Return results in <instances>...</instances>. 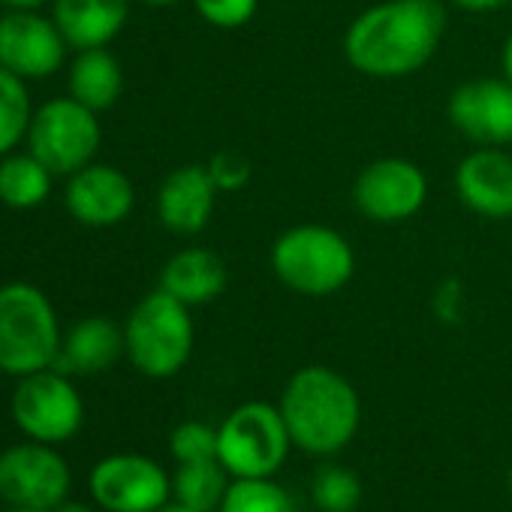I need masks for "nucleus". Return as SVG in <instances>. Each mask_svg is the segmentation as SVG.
Here are the masks:
<instances>
[{"label": "nucleus", "mask_w": 512, "mask_h": 512, "mask_svg": "<svg viewBox=\"0 0 512 512\" xmlns=\"http://www.w3.org/2000/svg\"><path fill=\"white\" fill-rule=\"evenodd\" d=\"M124 344L127 359L139 374L151 380L175 377L190 362L196 344L190 308L157 287L130 311L124 323Z\"/></svg>", "instance_id": "39448f33"}, {"label": "nucleus", "mask_w": 512, "mask_h": 512, "mask_svg": "<svg viewBox=\"0 0 512 512\" xmlns=\"http://www.w3.org/2000/svg\"><path fill=\"white\" fill-rule=\"evenodd\" d=\"M275 278L305 299L341 293L356 275V250L344 232L326 223H296L272 244Z\"/></svg>", "instance_id": "7ed1b4c3"}, {"label": "nucleus", "mask_w": 512, "mask_h": 512, "mask_svg": "<svg viewBox=\"0 0 512 512\" xmlns=\"http://www.w3.org/2000/svg\"><path fill=\"white\" fill-rule=\"evenodd\" d=\"M217 512H296V503L272 476H260L235 479Z\"/></svg>", "instance_id": "b1692460"}, {"label": "nucleus", "mask_w": 512, "mask_h": 512, "mask_svg": "<svg viewBox=\"0 0 512 512\" xmlns=\"http://www.w3.org/2000/svg\"><path fill=\"white\" fill-rule=\"evenodd\" d=\"M70 97L82 106L94 109L97 115L112 109L124 94V70L118 58L106 49H85L73 58L67 73Z\"/></svg>", "instance_id": "aec40b11"}, {"label": "nucleus", "mask_w": 512, "mask_h": 512, "mask_svg": "<svg viewBox=\"0 0 512 512\" xmlns=\"http://www.w3.org/2000/svg\"><path fill=\"white\" fill-rule=\"evenodd\" d=\"M190 4L199 19L217 31H238L260 10V0H190Z\"/></svg>", "instance_id": "bb28decb"}, {"label": "nucleus", "mask_w": 512, "mask_h": 512, "mask_svg": "<svg viewBox=\"0 0 512 512\" xmlns=\"http://www.w3.org/2000/svg\"><path fill=\"white\" fill-rule=\"evenodd\" d=\"M169 449L178 464L217 458V428L205 422H181L169 437Z\"/></svg>", "instance_id": "a878e982"}, {"label": "nucleus", "mask_w": 512, "mask_h": 512, "mask_svg": "<svg viewBox=\"0 0 512 512\" xmlns=\"http://www.w3.org/2000/svg\"><path fill=\"white\" fill-rule=\"evenodd\" d=\"M500 76L512 85V34L506 37L503 52H500Z\"/></svg>", "instance_id": "7c9ffc66"}, {"label": "nucleus", "mask_w": 512, "mask_h": 512, "mask_svg": "<svg viewBox=\"0 0 512 512\" xmlns=\"http://www.w3.org/2000/svg\"><path fill=\"white\" fill-rule=\"evenodd\" d=\"M455 196L485 220L512 217V154L503 148H473L452 175Z\"/></svg>", "instance_id": "2eb2a0df"}, {"label": "nucleus", "mask_w": 512, "mask_h": 512, "mask_svg": "<svg viewBox=\"0 0 512 512\" xmlns=\"http://www.w3.org/2000/svg\"><path fill=\"white\" fill-rule=\"evenodd\" d=\"M64 335L52 299L28 284L0 287V374L28 377L55 365Z\"/></svg>", "instance_id": "20e7f679"}, {"label": "nucleus", "mask_w": 512, "mask_h": 512, "mask_svg": "<svg viewBox=\"0 0 512 512\" xmlns=\"http://www.w3.org/2000/svg\"><path fill=\"white\" fill-rule=\"evenodd\" d=\"M121 356H127L124 344V326H118L109 317H85L79 320L61 344V353L52 368L64 374H100L109 371Z\"/></svg>", "instance_id": "a211bd4d"}, {"label": "nucleus", "mask_w": 512, "mask_h": 512, "mask_svg": "<svg viewBox=\"0 0 512 512\" xmlns=\"http://www.w3.org/2000/svg\"><path fill=\"white\" fill-rule=\"evenodd\" d=\"M10 413L28 440L58 446L79 434L85 422V401L73 386L70 374L58 368H46L19 377V386L10 401Z\"/></svg>", "instance_id": "6e6552de"}, {"label": "nucleus", "mask_w": 512, "mask_h": 512, "mask_svg": "<svg viewBox=\"0 0 512 512\" xmlns=\"http://www.w3.org/2000/svg\"><path fill=\"white\" fill-rule=\"evenodd\" d=\"M443 31L446 10L440 0H380L350 22L344 58L368 79H407L437 55Z\"/></svg>", "instance_id": "f257e3e1"}, {"label": "nucleus", "mask_w": 512, "mask_h": 512, "mask_svg": "<svg viewBox=\"0 0 512 512\" xmlns=\"http://www.w3.org/2000/svg\"><path fill=\"white\" fill-rule=\"evenodd\" d=\"M449 4L464 13H497L509 4V0H449Z\"/></svg>", "instance_id": "c756f323"}, {"label": "nucleus", "mask_w": 512, "mask_h": 512, "mask_svg": "<svg viewBox=\"0 0 512 512\" xmlns=\"http://www.w3.org/2000/svg\"><path fill=\"white\" fill-rule=\"evenodd\" d=\"M7 512H58V509H25V506H10Z\"/></svg>", "instance_id": "c9c22d12"}, {"label": "nucleus", "mask_w": 512, "mask_h": 512, "mask_svg": "<svg viewBox=\"0 0 512 512\" xmlns=\"http://www.w3.org/2000/svg\"><path fill=\"white\" fill-rule=\"evenodd\" d=\"M226 476L229 473L217 458L178 464V473L172 479L175 503H181L187 509H196V512H217L226 491H229Z\"/></svg>", "instance_id": "4be33fe9"}, {"label": "nucleus", "mask_w": 512, "mask_h": 512, "mask_svg": "<svg viewBox=\"0 0 512 512\" xmlns=\"http://www.w3.org/2000/svg\"><path fill=\"white\" fill-rule=\"evenodd\" d=\"M58 512H94V509H88L82 503H64V506H58Z\"/></svg>", "instance_id": "72a5a7b5"}, {"label": "nucleus", "mask_w": 512, "mask_h": 512, "mask_svg": "<svg viewBox=\"0 0 512 512\" xmlns=\"http://www.w3.org/2000/svg\"><path fill=\"white\" fill-rule=\"evenodd\" d=\"M290 440L311 455L341 452L359 431L362 401L353 383L329 365L299 368L281 395Z\"/></svg>", "instance_id": "f03ea898"}, {"label": "nucleus", "mask_w": 512, "mask_h": 512, "mask_svg": "<svg viewBox=\"0 0 512 512\" xmlns=\"http://www.w3.org/2000/svg\"><path fill=\"white\" fill-rule=\"evenodd\" d=\"M290 443L281 407L247 401L217 428V461L232 479H260L272 476L287 461Z\"/></svg>", "instance_id": "423d86ee"}, {"label": "nucleus", "mask_w": 512, "mask_h": 512, "mask_svg": "<svg viewBox=\"0 0 512 512\" xmlns=\"http://www.w3.org/2000/svg\"><path fill=\"white\" fill-rule=\"evenodd\" d=\"M428 202V175L407 157H380L353 181V205L380 226H395L422 211Z\"/></svg>", "instance_id": "9d476101"}, {"label": "nucleus", "mask_w": 512, "mask_h": 512, "mask_svg": "<svg viewBox=\"0 0 512 512\" xmlns=\"http://www.w3.org/2000/svg\"><path fill=\"white\" fill-rule=\"evenodd\" d=\"M70 464L49 443H16L0 452V500L25 509H58L70 494Z\"/></svg>", "instance_id": "1a4fd4ad"}, {"label": "nucleus", "mask_w": 512, "mask_h": 512, "mask_svg": "<svg viewBox=\"0 0 512 512\" xmlns=\"http://www.w3.org/2000/svg\"><path fill=\"white\" fill-rule=\"evenodd\" d=\"M43 4H52V0H0V7L7 10H40Z\"/></svg>", "instance_id": "2f4dec72"}, {"label": "nucleus", "mask_w": 512, "mask_h": 512, "mask_svg": "<svg viewBox=\"0 0 512 512\" xmlns=\"http://www.w3.org/2000/svg\"><path fill=\"white\" fill-rule=\"evenodd\" d=\"M52 181L55 172L31 151H13L0 160V202L13 211H31L43 205L52 193Z\"/></svg>", "instance_id": "412c9836"}, {"label": "nucleus", "mask_w": 512, "mask_h": 512, "mask_svg": "<svg viewBox=\"0 0 512 512\" xmlns=\"http://www.w3.org/2000/svg\"><path fill=\"white\" fill-rule=\"evenodd\" d=\"M103 142L100 118L94 109L79 100L52 97L40 109H34L28 127V151L40 157L55 175H73L94 163Z\"/></svg>", "instance_id": "0eeeda50"}, {"label": "nucleus", "mask_w": 512, "mask_h": 512, "mask_svg": "<svg viewBox=\"0 0 512 512\" xmlns=\"http://www.w3.org/2000/svg\"><path fill=\"white\" fill-rule=\"evenodd\" d=\"M509 488H512V470H509Z\"/></svg>", "instance_id": "e433bc0d"}, {"label": "nucleus", "mask_w": 512, "mask_h": 512, "mask_svg": "<svg viewBox=\"0 0 512 512\" xmlns=\"http://www.w3.org/2000/svg\"><path fill=\"white\" fill-rule=\"evenodd\" d=\"M91 497L106 512H157L169 503L172 479L166 470L133 452L109 455L91 470Z\"/></svg>", "instance_id": "9b49d317"}, {"label": "nucleus", "mask_w": 512, "mask_h": 512, "mask_svg": "<svg viewBox=\"0 0 512 512\" xmlns=\"http://www.w3.org/2000/svg\"><path fill=\"white\" fill-rule=\"evenodd\" d=\"M52 19L70 49H106L130 19V0H52Z\"/></svg>", "instance_id": "f3484780"}, {"label": "nucleus", "mask_w": 512, "mask_h": 512, "mask_svg": "<svg viewBox=\"0 0 512 512\" xmlns=\"http://www.w3.org/2000/svg\"><path fill=\"white\" fill-rule=\"evenodd\" d=\"M160 290L187 308L208 305L226 290V263L208 247H184L166 260L160 272Z\"/></svg>", "instance_id": "6ab92c4d"}, {"label": "nucleus", "mask_w": 512, "mask_h": 512, "mask_svg": "<svg viewBox=\"0 0 512 512\" xmlns=\"http://www.w3.org/2000/svg\"><path fill=\"white\" fill-rule=\"evenodd\" d=\"M205 166H208V175H211V181L217 184L220 193L244 190L250 184V175H253L250 160L244 154H238V151H229V148L217 151Z\"/></svg>", "instance_id": "cd10ccee"}, {"label": "nucleus", "mask_w": 512, "mask_h": 512, "mask_svg": "<svg viewBox=\"0 0 512 512\" xmlns=\"http://www.w3.org/2000/svg\"><path fill=\"white\" fill-rule=\"evenodd\" d=\"M157 512H196V509H187V506H181V503H166V506L157 509Z\"/></svg>", "instance_id": "f704fd0d"}, {"label": "nucleus", "mask_w": 512, "mask_h": 512, "mask_svg": "<svg viewBox=\"0 0 512 512\" xmlns=\"http://www.w3.org/2000/svg\"><path fill=\"white\" fill-rule=\"evenodd\" d=\"M311 494L323 512H353L362 503V482L350 467H323Z\"/></svg>", "instance_id": "393cba45"}, {"label": "nucleus", "mask_w": 512, "mask_h": 512, "mask_svg": "<svg viewBox=\"0 0 512 512\" xmlns=\"http://www.w3.org/2000/svg\"><path fill=\"white\" fill-rule=\"evenodd\" d=\"M67 211L88 229H109L130 217L136 205V187L118 166L88 163L67 178Z\"/></svg>", "instance_id": "4468645a"}, {"label": "nucleus", "mask_w": 512, "mask_h": 512, "mask_svg": "<svg viewBox=\"0 0 512 512\" xmlns=\"http://www.w3.org/2000/svg\"><path fill=\"white\" fill-rule=\"evenodd\" d=\"M67 49L55 19L40 10H10L0 19V67L25 82L55 76L64 67Z\"/></svg>", "instance_id": "f8f14e48"}, {"label": "nucleus", "mask_w": 512, "mask_h": 512, "mask_svg": "<svg viewBox=\"0 0 512 512\" xmlns=\"http://www.w3.org/2000/svg\"><path fill=\"white\" fill-rule=\"evenodd\" d=\"M217 184L208 166L187 163L172 169L157 187V220L175 235H199L217 208Z\"/></svg>", "instance_id": "dca6fc26"}, {"label": "nucleus", "mask_w": 512, "mask_h": 512, "mask_svg": "<svg viewBox=\"0 0 512 512\" xmlns=\"http://www.w3.org/2000/svg\"><path fill=\"white\" fill-rule=\"evenodd\" d=\"M449 124L479 148L512 145V85L500 76L461 82L446 103Z\"/></svg>", "instance_id": "ddd939ff"}, {"label": "nucleus", "mask_w": 512, "mask_h": 512, "mask_svg": "<svg viewBox=\"0 0 512 512\" xmlns=\"http://www.w3.org/2000/svg\"><path fill=\"white\" fill-rule=\"evenodd\" d=\"M34 118L28 82L16 73L0 67V157L16 151L22 139H28V127Z\"/></svg>", "instance_id": "5701e85b"}, {"label": "nucleus", "mask_w": 512, "mask_h": 512, "mask_svg": "<svg viewBox=\"0 0 512 512\" xmlns=\"http://www.w3.org/2000/svg\"><path fill=\"white\" fill-rule=\"evenodd\" d=\"M464 311V287L458 278H446L437 290H434V314L443 323H458Z\"/></svg>", "instance_id": "c85d7f7f"}, {"label": "nucleus", "mask_w": 512, "mask_h": 512, "mask_svg": "<svg viewBox=\"0 0 512 512\" xmlns=\"http://www.w3.org/2000/svg\"><path fill=\"white\" fill-rule=\"evenodd\" d=\"M139 4H145V7H175V4H181V0H139Z\"/></svg>", "instance_id": "473e14b6"}]
</instances>
